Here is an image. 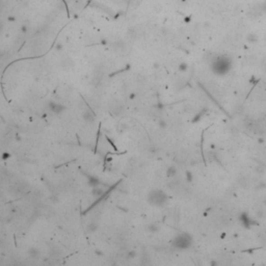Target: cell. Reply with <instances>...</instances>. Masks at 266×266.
Here are the masks:
<instances>
[{"instance_id": "6da1fadb", "label": "cell", "mask_w": 266, "mask_h": 266, "mask_svg": "<svg viewBox=\"0 0 266 266\" xmlns=\"http://www.w3.org/2000/svg\"><path fill=\"white\" fill-rule=\"evenodd\" d=\"M167 194L160 189H154L148 194V202L153 206H162L167 202Z\"/></svg>"}, {"instance_id": "7a4b0ae2", "label": "cell", "mask_w": 266, "mask_h": 266, "mask_svg": "<svg viewBox=\"0 0 266 266\" xmlns=\"http://www.w3.org/2000/svg\"><path fill=\"white\" fill-rule=\"evenodd\" d=\"M108 110H109L110 115H113L115 117H120L124 112V105L120 102L119 100L112 99L108 103Z\"/></svg>"}, {"instance_id": "3957f363", "label": "cell", "mask_w": 266, "mask_h": 266, "mask_svg": "<svg viewBox=\"0 0 266 266\" xmlns=\"http://www.w3.org/2000/svg\"><path fill=\"white\" fill-rule=\"evenodd\" d=\"M47 108L49 109L50 112H52L53 115H61L65 111V106L60 103L55 102V101H49L47 104Z\"/></svg>"}, {"instance_id": "277c9868", "label": "cell", "mask_w": 266, "mask_h": 266, "mask_svg": "<svg viewBox=\"0 0 266 266\" xmlns=\"http://www.w3.org/2000/svg\"><path fill=\"white\" fill-rule=\"evenodd\" d=\"M82 119L84 120L86 123H88V124H93V123H95L97 117H96V113H95L94 109L87 106L82 111Z\"/></svg>"}, {"instance_id": "5b68a950", "label": "cell", "mask_w": 266, "mask_h": 266, "mask_svg": "<svg viewBox=\"0 0 266 266\" xmlns=\"http://www.w3.org/2000/svg\"><path fill=\"white\" fill-rule=\"evenodd\" d=\"M142 35V31L138 27H130L127 30V37L130 41H135Z\"/></svg>"}, {"instance_id": "8992f818", "label": "cell", "mask_w": 266, "mask_h": 266, "mask_svg": "<svg viewBox=\"0 0 266 266\" xmlns=\"http://www.w3.org/2000/svg\"><path fill=\"white\" fill-rule=\"evenodd\" d=\"M111 46L115 52H119V53H123L124 51L127 50V45H126V43H125L123 40L115 41V42L112 43Z\"/></svg>"}, {"instance_id": "52a82bcc", "label": "cell", "mask_w": 266, "mask_h": 266, "mask_svg": "<svg viewBox=\"0 0 266 266\" xmlns=\"http://www.w3.org/2000/svg\"><path fill=\"white\" fill-rule=\"evenodd\" d=\"M105 189L103 188L101 185L100 186H97V187H94V188H92V194L93 197L95 198V199L97 200H101L103 198V196L105 194Z\"/></svg>"}, {"instance_id": "ba28073f", "label": "cell", "mask_w": 266, "mask_h": 266, "mask_svg": "<svg viewBox=\"0 0 266 266\" xmlns=\"http://www.w3.org/2000/svg\"><path fill=\"white\" fill-rule=\"evenodd\" d=\"M87 185L92 188L94 187H97L101 185V181L99 180V178L96 176H93V175H87Z\"/></svg>"}, {"instance_id": "9c48e42d", "label": "cell", "mask_w": 266, "mask_h": 266, "mask_svg": "<svg viewBox=\"0 0 266 266\" xmlns=\"http://www.w3.org/2000/svg\"><path fill=\"white\" fill-rule=\"evenodd\" d=\"M60 66H61L62 69H71V68L74 66V62H73V60L71 59L70 57H64L61 60H60Z\"/></svg>"}, {"instance_id": "30bf717a", "label": "cell", "mask_w": 266, "mask_h": 266, "mask_svg": "<svg viewBox=\"0 0 266 266\" xmlns=\"http://www.w3.org/2000/svg\"><path fill=\"white\" fill-rule=\"evenodd\" d=\"M86 230H87V232H88V233H95V232L98 230V224H97V222H95V221H93V222H90V224L87 225Z\"/></svg>"}, {"instance_id": "8fae6325", "label": "cell", "mask_w": 266, "mask_h": 266, "mask_svg": "<svg viewBox=\"0 0 266 266\" xmlns=\"http://www.w3.org/2000/svg\"><path fill=\"white\" fill-rule=\"evenodd\" d=\"M28 255H29L31 258H35V257L39 256V251H37L35 247H30L28 249Z\"/></svg>"}, {"instance_id": "7c38bea8", "label": "cell", "mask_w": 266, "mask_h": 266, "mask_svg": "<svg viewBox=\"0 0 266 266\" xmlns=\"http://www.w3.org/2000/svg\"><path fill=\"white\" fill-rule=\"evenodd\" d=\"M137 253L136 251H134V249H130V251H127V254H126V258L129 259V260H132V259H134L135 257H136Z\"/></svg>"}, {"instance_id": "4fadbf2b", "label": "cell", "mask_w": 266, "mask_h": 266, "mask_svg": "<svg viewBox=\"0 0 266 266\" xmlns=\"http://www.w3.org/2000/svg\"><path fill=\"white\" fill-rule=\"evenodd\" d=\"M28 29H29V28H28L27 25H22L20 28V31L23 33V35H26V33L28 32Z\"/></svg>"}, {"instance_id": "5bb4252c", "label": "cell", "mask_w": 266, "mask_h": 266, "mask_svg": "<svg viewBox=\"0 0 266 266\" xmlns=\"http://www.w3.org/2000/svg\"><path fill=\"white\" fill-rule=\"evenodd\" d=\"M148 228H149V230L152 232V233H153V232L158 231V228L156 227V224H151V225H149V227H148Z\"/></svg>"}, {"instance_id": "9a60e30c", "label": "cell", "mask_w": 266, "mask_h": 266, "mask_svg": "<svg viewBox=\"0 0 266 266\" xmlns=\"http://www.w3.org/2000/svg\"><path fill=\"white\" fill-rule=\"evenodd\" d=\"M54 48L56 51H60V50H62V48H64V45H62L61 43H56Z\"/></svg>"}, {"instance_id": "2e32d148", "label": "cell", "mask_w": 266, "mask_h": 266, "mask_svg": "<svg viewBox=\"0 0 266 266\" xmlns=\"http://www.w3.org/2000/svg\"><path fill=\"white\" fill-rule=\"evenodd\" d=\"M135 98H136V94H135V93H133V92H130L129 95H128V99L131 100V101H133Z\"/></svg>"}, {"instance_id": "e0dca14e", "label": "cell", "mask_w": 266, "mask_h": 266, "mask_svg": "<svg viewBox=\"0 0 266 266\" xmlns=\"http://www.w3.org/2000/svg\"><path fill=\"white\" fill-rule=\"evenodd\" d=\"M158 124H159V127L160 128H165V127H167V123L164 122L163 120H160Z\"/></svg>"}, {"instance_id": "ac0fdd59", "label": "cell", "mask_w": 266, "mask_h": 266, "mask_svg": "<svg viewBox=\"0 0 266 266\" xmlns=\"http://www.w3.org/2000/svg\"><path fill=\"white\" fill-rule=\"evenodd\" d=\"M10 157V153H8V152H4L2 154V159H4V160H6V159H8Z\"/></svg>"}, {"instance_id": "d6986e66", "label": "cell", "mask_w": 266, "mask_h": 266, "mask_svg": "<svg viewBox=\"0 0 266 266\" xmlns=\"http://www.w3.org/2000/svg\"><path fill=\"white\" fill-rule=\"evenodd\" d=\"M5 57V51L4 50H0V59Z\"/></svg>"}, {"instance_id": "ffe728a7", "label": "cell", "mask_w": 266, "mask_h": 266, "mask_svg": "<svg viewBox=\"0 0 266 266\" xmlns=\"http://www.w3.org/2000/svg\"><path fill=\"white\" fill-rule=\"evenodd\" d=\"M3 29H4V24H3L2 20H0V33L2 32Z\"/></svg>"}, {"instance_id": "44dd1931", "label": "cell", "mask_w": 266, "mask_h": 266, "mask_svg": "<svg viewBox=\"0 0 266 266\" xmlns=\"http://www.w3.org/2000/svg\"><path fill=\"white\" fill-rule=\"evenodd\" d=\"M95 253H96V254H97V255H100V256H102V255H103V253H102V251H98V249H97V251H95Z\"/></svg>"}]
</instances>
